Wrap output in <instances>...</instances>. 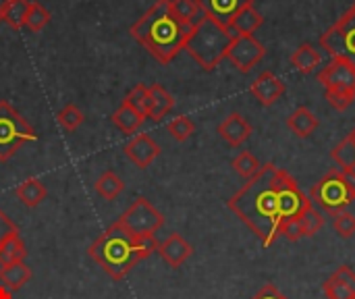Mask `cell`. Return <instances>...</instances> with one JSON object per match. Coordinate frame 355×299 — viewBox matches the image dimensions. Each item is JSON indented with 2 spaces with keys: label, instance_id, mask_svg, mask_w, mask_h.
Listing matches in <instances>:
<instances>
[{
  "label": "cell",
  "instance_id": "cell-37",
  "mask_svg": "<svg viewBox=\"0 0 355 299\" xmlns=\"http://www.w3.org/2000/svg\"><path fill=\"white\" fill-rule=\"evenodd\" d=\"M333 277H337L339 281H343L347 287H352L355 291V273L349 268V266H339L335 273H333Z\"/></svg>",
  "mask_w": 355,
  "mask_h": 299
},
{
  "label": "cell",
  "instance_id": "cell-32",
  "mask_svg": "<svg viewBox=\"0 0 355 299\" xmlns=\"http://www.w3.org/2000/svg\"><path fill=\"white\" fill-rule=\"evenodd\" d=\"M297 225L302 229V237H314L322 227H324V216L314 208L310 206L300 219H297Z\"/></svg>",
  "mask_w": 355,
  "mask_h": 299
},
{
  "label": "cell",
  "instance_id": "cell-34",
  "mask_svg": "<svg viewBox=\"0 0 355 299\" xmlns=\"http://www.w3.org/2000/svg\"><path fill=\"white\" fill-rule=\"evenodd\" d=\"M324 296L329 299H355V291L352 287H347L343 281H339L337 277L327 279V283L322 285Z\"/></svg>",
  "mask_w": 355,
  "mask_h": 299
},
{
  "label": "cell",
  "instance_id": "cell-12",
  "mask_svg": "<svg viewBox=\"0 0 355 299\" xmlns=\"http://www.w3.org/2000/svg\"><path fill=\"white\" fill-rule=\"evenodd\" d=\"M250 92L262 106H272L285 94V83L275 73L264 71L258 75V79H254V83L250 85Z\"/></svg>",
  "mask_w": 355,
  "mask_h": 299
},
{
  "label": "cell",
  "instance_id": "cell-42",
  "mask_svg": "<svg viewBox=\"0 0 355 299\" xmlns=\"http://www.w3.org/2000/svg\"><path fill=\"white\" fill-rule=\"evenodd\" d=\"M354 4H355V0H354Z\"/></svg>",
  "mask_w": 355,
  "mask_h": 299
},
{
  "label": "cell",
  "instance_id": "cell-5",
  "mask_svg": "<svg viewBox=\"0 0 355 299\" xmlns=\"http://www.w3.org/2000/svg\"><path fill=\"white\" fill-rule=\"evenodd\" d=\"M318 81L324 87L329 104L343 112L355 100V67L343 58H333L320 73Z\"/></svg>",
  "mask_w": 355,
  "mask_h": 299
},
{
  "label": "cell",
  "instance_id": "cell-20",
  "mask_svg": "<svg viewBox=\"0 0 355 299\" xmlns=\"http://www.w3.org/2000/svg\"><path fill=\"white\" fill-rule=\"evenodd\" d=\"M287 127L291 129V133H295L297 137H310L316 129H318V117L306 108V106H300L295 108L289 119H287Z\"/></svg>",
  "mask_w": 355,
  "mask_h": 299
},
{
  "label": "cell",
  "instance_id": "cell-29",
  "mask_svg": "<svg viewBox=\"0 0 355 299\" xmlns=\"http://www.w3.org/2000/svg\"><path fill=\"white\" fill-rule=\"evenodd\" d=\"M56 121H58V125H60L62 131L73 133V131H77L81 127V123L85 121V117H83V112H81V108L77 104H67V106H62L58 110Z\"/></svg>",
  "mask_w": 355,
  "mask_h": 299
},
{
  "label": "cell",
  "instance_id": "cell-6",
  "mask_svg": "<svg viewBox=\"0 0 355 299\" xmlns=\"http://www.w3.org/2000/svg\"><path fill=\"white\" fill-rule=\"evenodd\" d=\"M310 200L324 214L337 216L352 206V202L355 200V189L339 169H333L312 187Z\"/></svg>",
  "mask_w": 355,
  "mask_h": 299
},
{
  "label": "cell",
  "instance_id": "cell-38",
  "mask_svg": "<svg viewBox=\"0 0 355 299\" xmlns=\"http://www.w3.org/2000/svg\"><path fill=\"white\" fill-rule=\"evenodd\" d=\"M17 229H19V227H17V225H15V223L4 214V210H0V244L4 241V237H6V235H10V233H12V231H17Z\"/></svg>",
  "mask_w": 355,
  "mask_h": 299
},
{
  "label": "cell",
  "instance_id": "cell-16",
  "mask_svg": "<svg viewBox=\"0 0 355 299\" xmlns=\"http://www.w3.org/2000/svg\"><path fill=\"white\" fill-rule=\"evenodd\" d=\"M262 23H264V17L254 8V4H248L233 17V21L229 23V29L235 35H254L258 27H262Z\"/></svg>",
  "mask_w": 355,
  "mask_h": 299
},
{
  "label": "cell",
  "instance_id": "cell-13",
  "mask_svg": "<svg viewBox=\"0 0 355 299\" xmlns=\"http://www.w3.org/2000/svg\"><path fill=\"white\" fill-rule=\"evenodd\" d=\"M200 4V8L204 10L206 17H210L212 21L229 27V23L233 21V17L248 4H254V0H196Z\"/></svg>",
  "mask_w": 355,
  "mask_h": 299
},
{
  "label": "cell",
  "instance_id": "cell-35",
  "mask_svg": "<svg viewBox=\"0 0 355 299\" xmlns=\"http://www.w3.org/2000/svg\"><path fill=\"white\" fill-rule=\"evenodd\" d=\"M333 227H335V233H337L341 239H352L355 235V216L345 210V212H341V214L335 216Z\"/></svg>",
  "mask_w": 355,
  "mask_h": 299
},
{
  "label": "cell",
  "instance_id": "cell-2",
  "mask_svg": "<svg viewBox=\"0 0 355 299\" xmlns=\"http://www.w3.org/2000/svg\"><path fill=\"white\" fill-rule=\"evenodd\" d=\"M189 31L191 29L173 15L171 0H156L129 29V33L162 65H168L185 50Z\"/></svg>",
  "mask_w": 355,
  "mask_h": 299
},
{
  "label": "cell",
  "instance_id": "cell-8",
  "mask_svg": "<svg viewBox=\"0 0 355 299\" xmlns=\"http://www.w3.org/2000/svg\"><path fill=\"white\" fill-rule=\"evenodd\" d=\"M320 46L333 56L355 67V4L320 35Z\"/></svg>",
  "mask_w": 355,
  "mask_h": 299
},
{
  "label": "cell",
  "instance_id": "cell-24",
  "mask_svg": "<svg viewBox=\"0 0 355 299\" xmlns=\"http://www.w3.org/2000/svg\"><path fill=\"white\" fill-rule=\"evenodd\" d=\"M171 10H173V15H175L183 25H187L189 29L196 27V25L206 17L204 10L200 8V4H198L196 0H171Z\"/></svg>",
  "mask_w": 355,
  "mask_h": 299
},
{
  "label": "cell",
  "instance_id": "cell-30",
  "mask_svg": "<svg viewBox=\"0 0 355 299\" xmlns=\"http://www.w3.org/2000/svg\"><path fill=\"white\" fill-rule=\"evenodd\" d=\"M233 169H235V173L239 175V177H243V179H252V177H256L258 173H260V169H262V164H260V160L252 154V152H248V150H243L241 154H237L235 156V160H233Z\"/></svg>",
  "mask_w": 355,
  "mask_h": 299
},
{
  "label": "cell",
  "instance_id": "cell-1",
  "mask_svg": "<svg viewBox=\"0 0 355 299\" xmlns=\"http://www.w3.org/2000/svg\"><path fill=\"white\" fill-rule=\"evenodd\" d=\"M227 206L264 246H270L287 223L297 221L312 206V200H308L285 169L268 162L262 164L260 173L252 177Z\"/></svg>",
  "mask_w": 355,
  "mask_h": 299
},
{
  "label": "cell",
  "instance_id": "cell-36",
  "mask_svg": "<svg viewBox=\"0 0 355 299\" xmlns=\"http://www.w3.org/2000/svg\"><path fill=\"white\" fill-rule=\"evenodd\" d=\"M135 250H137V256L139 260H146L150 258L154 252H158V241L152 233H146V235H135Z\"/></svg>",
  "mask_w": 355,
  "mask_h": 299
},
{
  "label": "cell",
  "instance_id": "cell-7",
  "mask_svg": "<svg viewBox=\"0 0 355 299\" xmlns=\"http://www.w3.org/2000/svg\"><path fill=\"white\" fill-rule=\"evenodd\" d=\"M37 142L35 129L12 108L10 102L0 100V162H6L25 144Z\"/></svg>",
  "mask_w": 355,
  "mask_h": 299
},
{
  "label": "cell",
  "instance_id": "cell-31",
  "mask_svg": "<svg viewBox=\"0 0 355 299\" xmlns=\"http://www.w3.org/2000/svg\"><path fill=\"white\" fill-rule=\"evenodd\" d=\"M50 19H52V17H50V10H48L44 4L31 0L29 10H27V17H25V27H27L29 31L37 33V31H42V29L50 23Z\"/></svg>",
  "mask_w": 355,
  "mask_h": 299
},
{
  "label": "cell",
  "instance_id": "cell-33",
  "mask_svg": "<svg viewBox=\"0 0 355 299\" xmlns=\"http://www.w3.org/2000/svg\"><path fill=\"white\" fill-rule=\"evenodd\" d=\"M166 131L171 133V137L175 142H187L193 133H196V123L189 119V117H175L168 125H166Z\"/></svg>",
  "mask_w": 355,
  "mask_h": 299
},
{
  "label": "cell",
  "instance_id": "cell-15",
  "mask_svg": "<svg viewBox=\"0 0 355 299\" xmlns=\"http://www.w3.org/2000/svg\"><path fill=\"white\" fill-rule=\"evenodd\" d=\"M158 254L160 258L171 266V268H179L187 258H191L193 248L187 239H183L179 233L168 235L164 241L158 244Z\"/></svg>",
  "mask_w": 355,
  "mask_h": 299
},
{
  "label": "cell",
  "instance_id": "cell-27",
  "mask_svg": "<svg viewBox=\"0 0 355 299\" xmlns=\"http://www.w3.org/2000/svg\"><path fill=\"white\" fill-rule=\"evenodd\" d=\"M29 4H31V0H8V4L4 8L2 23L10 25L12 29L25 27V17H27V10H29Z\"/></svg>",
  "mask_w": 355,
  "mask_h": 299
},
{
  "label": "cell",
  "instance_id": "cell-21",
  "mask_svg": "<svg viewBox=\"0 0 355 299\" xmlns=\"http://www.w3.org/2000/svg\"><path fill=\"white\" fill-rule=\"evenodd\" d=\"M27 256V248L19 235V229L12 231L10 235L4 237V241L0 244V266L12 264V262H23Z\"/></svg>",
  "mask_w": 355,
  "mask_h": 299
},
{
  "label": "cell",
  "instance_id": "cell-10",
  "mask_svg": "<svg viewBox=\"0 0 355 299\" xmlns=\"http://www.w3.org/2000/svg\"><path fill=\"white\" fill-rule=\"evenodd\" d=\"M266 56V46L254 35H235L227 52V58L239 73H250Z\"/></svg>",
  "mask_w": 355,
  "mask_h": 299
},
{
  "label": "cell",
  "instance_id": "cell-26",
  "mask_svg": "<svg viewBox=\"0 0 355 299\" xmlns=\"http://www.w3.org/2000/svg\"><path fill=\"white\" fill-rule=\"evenodd\" d=\"M331 156H333V160L337 162L339 169H352V166H355V129L343 142H339L333 148Z\"/></svg>",
  "mask_w": 355,
  "mask_h": 299
},
{
  "label": "cell",
  "instance_id": "cell-28",
  "mask_svg": "<svg viewBox=\"0 0 355 299\" xmlns=\"http://www.w3.org/2000/svg\"><path fill=\"white\" fill-rule=\"evenodd\" d=\"M139 114H144L146 119H150V110H152V96H150V87L146 83H137L125 98Z\"/></svg>",
  "mask_w": 355,
  "mask_h": 299
},
{
  "label": "cell",
  "instance_id": "cell-4",
  "mask_svg": "<svg viewBox=\"0 0 355 299\" xmlns=\"http://www.w3.org/2000/svg\"><path fill=\"white\" fill-rule=\"evenodd\" d=\"M233 37L235 33L229 27L204 17L196 27H191L185 50L204 71H212L227 58Z\"/></svg>",
  "mask_w": 355,
  "mask_h": 299
},
{
  "label": "cell",
  "instance_id": "cell-3",
  "mask_svg": "<svg viewBox=\"0 0 355 299\" xmlns=\"http://www.w3.org/2000/svg\"><path fill=\"white\" fill-rule=\"evenodd\" d=\"M89 258L114 281H121L129 271L141 262L135 250V235L119 221H114L89 248Z\"/></svg>",
  "mask_w": 355,
  "mask_h": 299
},
{
  "label": "cell",
  "instance_id": "cell-41",
  "mask_svg": "<svg viewBox=\"0 0 355 299\" xmlns=\"http://www.w3.org/2000/svg\"><path fill=\"white\" fill-rule=\"evenodd\" d=\"M8 0H0V23H2V17H4V8H6Z\"/></svg>",
  "mask_w": 355,
  "mask_h": 299
},
{
  "label": "cell",
  "instance_id": "cell-17",
  "mask_svg": "<svg viewBox=\"0 0 355 299\" xmlns=\"http://www.w3.org/2000/svg\"><path fill=\"white\" fill-rule=\"evenodd\" d=\"M110 121H112V125H114L119 131H123V133H127V135H133V133L144 125L146 117L139 114L127 100H123V102L119 104V108L112 112Z\"/></svg>",
  "mask_w": 355,
  "mask_h": 299
},
{
  "label": "cell",
  "instance_id": "cell-11",
  "mask_svg": "<svg viewBox=\"0 0 355 299\" xmlns=\"http://www.w3.org/2000/svg\"><path fill=\"white\" fill-rule=\"evenodd\" d=\"M125 156L137 166V169H148L158 156H160V146L150 133H137L125 144Z\"/></svg>",
  "mask_w": 355,
  "mask_h": 299
},
{
  "label": "cell",
  "instance_id": "cell-40",
  "mask_svg": "<svg viewBox=\"0 0 355 299\" xmlns=\"http://www.w3.org/2000/svg\"><path fill=\"white\" fill-rule=\"evenodd\" d=\"M12 296H15V291H10L4 285H0V299H12Z\"/></svg>",
  "mask_w": 355,
  "mask_h": 299
},
{
  "label": "cell",
  "instance_id": "cell-14",
  "mask_svg": "<svg viewBox=\"0 0 355 299\" xmlns=\"http://www.w3.org/2000/svg\"><path fill=\"white\" fill-rule=\"evenodd\" d=\"M252 133H254V129H252L250 121L239 112H231L218 125V135L233 148H239L241 144H245L252 137Z\"/></svg>",
  "mask_w": 355,
  "mask_h": 299
},
{
  "label": "cell",
  "instance_id": "cell-18",
  "mask_svg": "<svg viewBox=\"0 0 355 299\" xmlns=\"http://www.w3.org/2000/svg\"><path fill=\"white\" fill-rule=\"evenodd\" d=\"M15 196H17V200H19L21 204H25L27 208H37V206L46 200L48 189H46V185H44L37 177H29V179H25L23 183L17 185Z\"/></svg>",
  "mask_w": 355,
  "mask_h": 299
},
{
  "label": "cell",
  "instance_id": "cell-22",
  "mask_svg": "<svg viewBox=\"0 0 355 299\" xmlns=\"http://www.w3.org/2000/svg\"><path fill=\"white\" fill-rule=\"evenodd\" d=\"M150 87V96H152V110H150V119L152 121H162L166 114L173 112L175 108V98L171 92H166L162 85L154 83V85H148Z\"/></svg>",
  "mask_w": 355,
  "mask_h": 299
},
{
  "label": "cell",
  "instance_id": "cell-23",
  "mask_svg": "<svg viewBox=\"0 0 355 299\" xmlns=\"http://www.w3.org/2000/svg\"><path fill=\"white\" fill-rule=\"evenodd\" d=\"M320 60H322V56H320V52H318L312 44H302V46L291 54V65H293L300 73H304V75L314 73L316 67H320Z\"/></svg>",
  "mask_w": 355,
  "mask_h": 299
},
{
  "label": "cell",
  "instance_id": "cell-19",
  "mask_svg": "<svg viewBox=\"0 0 355 299\" xmlns=\"http://www.w3.org/2000/svg\"><path fill=\"white\" fill-rule=\"evenodd\" d=\"M31 279V268L25 262H12L6 266H0V285H4L10 291L23 289Z\"/></svg>",
  "mask_w": 355,
  "mask_h": 299
},
{
  "label": "cell",
  "instance_id": "cell-9",
  "mask_svg": "<svg viewBox=\"0 0 355 299\" xmlns=\"http://www.w3.org/2000/svg\"><path fill=\"white\" fill-rule=\"evenodd\" d=\"M119 223H123L133 235H146V233H156L158 229H162L164 225V216L160 214V210L150 204V200L146 198H137L119 219Z\"/></svg>",
  "mask_w": 355,
  "mask_h": 299
},
{
  "label": "cell",
  "instance_id": "cell-39",
  "mask_svg": "<svg viewBox=\"0 0 355 299\" xmlns=\"http://www.w3.org/2000/svg\"><path fill=\"white\" fill-rule=\"evenodd\" d=\"M252 299H287L275 285H264Z\"/></svg>",
  "mask_w": 355,
  "mask_h": 299
},
{
  "label": "cell",
  "instance_id": "cell-25",
  "mask_svg": "<svg viewBox=\"0 0 355 299\" xmlns=\"http://www.w3.org/2000/svg\"><path fill=\"white\" fill-rule=\"evenodd\" d=\"M96 194L104 200H116L123 191H125V181L114 173V171H104L98 179H96V185H94Z\"/></svg>",
  "mask_w": 355,
  "mask_h": 299
}]
</instances>
